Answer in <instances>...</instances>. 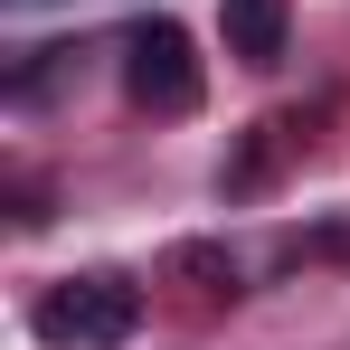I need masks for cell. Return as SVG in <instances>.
Masks as SVG:
<instances>
[{
    "label": "cell",
    "mask_w": 350,
    "mask_h": 350,
    "mask_svg": "<svg viewBox=\"0 0 350 350\" xmlns=\"http://www.w3.org/2000/svg\"><path fill=\"white\" fill-rule=\"evenodd\" d=\"M284 142H293V123H246V142H237V161L218 171V189L228 199H256L275 180V161H284Z\"/></svg>",
    "instance_id": "4"
},
{
    "label": "cell",
    "mask_w": 350,
    "mask_h": 350,
    "mask_svg": "<svg viewBox=\"0 0 350 350\" xmlns=\"http://www.w3.org/2000/svg\"><path fill=\"white\" fill-rule=\"evenodd\" d=\"M29 332L48 350H123L142 332V284L133 275H66L29 303Z\"/></svg>",
    "instance_id": "1"
},
{
    "label": "cell",
    "mask_w": 350,
    "mask_h": 350,
    "mask_svg": "<svg viewBox=\"0 0 350 350\" xmlns=\"http://www.w3.org/2000/svg\"><path fill=\"white\" fill-rule=\"evenodd\" d=\"M218 38H228L237 66H284V38H293V0H218Z\"/></svg>",
    "instance_id": "3"
},
{
    "label": "cell",
    "mask_w": 350,
    "mask_h": 350,
    "mask_svg": "<svg viewBox=\"0 0 350 350\" xmlns=\"http://www.w3.org/2000/svg\"><path fill=\"white\" fill-rule=\"evenodd\" d=\"M171 275H180L189 293H237V256L208 246V237H180V246H171Z\"/></svg>",
    "instance_id": "5"
},
{
    "label": "cell",
    "mask_w": 350,
    "mask_h": 350,
    "mask_svg": "<svg viewBox=\"0 0 350 350\" xmlns=\"http://www.w3.org/2000/svg\"><path fill=\"white\" fill-rule=\"evenodd\" d=\"M123 95L142 114H199L208 76H199V48L180 19H133L123 29Z\"/></svg>",
    "instance_id": "2"
},
{
    "label": "cell",
    "mask_w": 350,
    "mask_h": 350,
    "mask_svg": "<svg viewBox=\"0 0 350 350\" xmlns=\"http://www.w3.org/2000/svg\"><path fill=\"white\" fill-rule=\"evenodd\" d=\"M303 256H341V265H350V228H312V237H293L284 265H303Z\"/></svg>",
    "instance_id": "6"
}]
</instances>
